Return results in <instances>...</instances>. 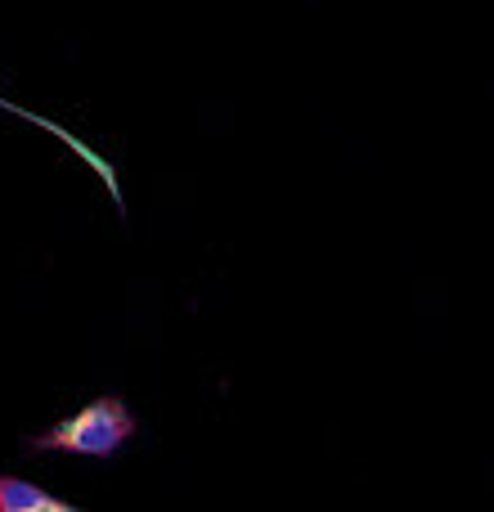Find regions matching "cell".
I'll use <instances>...</instances> for the list:
<instances>
[{
    "label": "cell",
    "instance_id": "obj_1",
    "mask_svg": "<svg viewBox=\"0 0 494 512\" xmlns=\"http://www.w3.org/2000/svg\"><path fill=\"white\" fill-rule=\"evenodd\" d=\"M135 432H140V418L122 396H95L77 414L59 418L50 432L23 436V454H68V459L108 463L126 441H135Z\"/></svg>",
    "mask_w": 494,
    "mask_h": 512
},
{
    "label": "cell",
    "instance_id": "obj_2",
    "mask_svg": "<svg viewBox=\"0 0 494 512\" xmlns=\"http://www.w3.org/2000/svg\"><path fill=\"white\" fill-rule=\"evenodd\" d=\"M0 108H5V113H14V117H23V122H32V126H41V131H50L54 140L63 144V149H72V153H77V158L86 162V167H90V171H95V176H99V185L108 189V198H113V207H117V212H126L122 180H117V167H113V162L104 158V153H99V149H90V144L81 140V135H72L68 126H59V122H50V117L32 113V108H18V104H9V99H0Z\"/></svg>",
    "mask_w": 494,
    "mask_h": 512
},
{
    "label": "cell",
    "instance_id": "obj_3",
    "mask_svg": "<svg viewBox=\"0 0 494 512\" xmlns=\"http://www.w3.org/2000/svg\"><path fill=\"white\" fill-rule=\"evenodd\" d=\"M0 512H77V504H68L63 495H50L45 486H36L27 477L0 472Z\"/></svg>",
    "mask_w": 494,
    "mask_h": 512
}]
</instances>
